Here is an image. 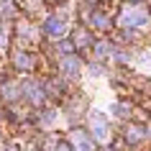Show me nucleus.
I'll use <instances>...</instances> for the list:
<instances>
[{
	"mask_svg": "<svg viewBox=\"0 0 151 151\" xmlns=\"http://www.w3.org/2000/svg\"><path fill=\"white\" fill-rule=\"evenodd\" d=\"M16 64H18V67H31V59H28L26 54H18L16 56Z\"/></svg>",
	"mask_w": 151,
	"mask_h": 151,
	"instance_id": "0eeeda50",
	"label": "nucleus"
},
{
	"mask_svg": "<svg viewBox=\"0 0 151 151\" xmlns=\"http://www.w3.org/2000/svg\"><path fill=\"white\" fill-rule=\"evenodd\" d=\"M23 90H26V95H28V100H31V103H41V100H44V92H41L33 82H26Z\"/></svg>",
	"mask_w": 151,
	"mask_h": 151,
	"instance_id": "423d86ee",
	"label": "nucleus"
},
{
	"mask_svg": "<svg viewBox=\"0 0 151 151\" xmlns=\"http://www.w3.org/2000/svg\"><path fill=\"white\" fill-rule=\"evenodd\" d=\"M120 23L123 26H146L149 23V13L143 8H126L123 16H120Z\"/></svg>",
	"mask_w": 151,
	"mask_h": 151,
	"instance_id": "f257e3e1",
	"label": "nucleus"
},
{
	"mask_svg": "<svg viewBox=\"0 0 151 151\" xmlns=\"http://www.w3.org/2000/svg\"><path fill=\"white\" fill-rule=\"evenodd\" d=\"M141 138V128H131V141H138Z\"/></svg>",
	"mask_w": 151,
	"mask_h": 151,
	"instance_id": "9d476101",
	"label": "nucleus"
},
{
	"mask_svg": "<svg viewBox=\"0 0 151 151\" xmlns=\"http://www.w3.org/2000/svg\"><path fill=\"white\" fill-rule=\"evenodd\" d=\"M3 44H5V36H0V46H3Z\"/></svg>",
	"mask_w": 151,
	"mask_h": 151,
	"instance_id": "f8f14e48",
	"label": "nucleus"
},
{
	"mask_svg": "<svg viewBox=\"0 0 151 151\" xmlns=\"http://www.w3.org/2000/svg\"><path fill=\"white\" fill-rule=\"evenodd\" d=\"M90 126H92V131H95V136L100 141H108V120H105V115L100 110L90 113Z\"/></svg>",
	"mask_w": 151,
	"mask_h": 151,
	"instance_id": "f03ea898",
	"label": "nucleus"
},
{
	"mask_svg": "<svg viewBox=\"0 0 151 151\" xmlns=\"http://www.w3.org/2000/svg\"><path fill=\"white\" fill-rule=\"evenodd\" d=\"M56 151H69V149H67V146H59V149H56Z\"/></svg>",
	"mask_w": 151,
	"mask_h": 151,
	"instance_id": "9b49d317",
	"label": "nucleus"
},
{
	"mask_svg": "<svg viewBox=\"0 0 151 151\" xmlns=\"http://www.w3.org/2000/svg\"><path fill=\"white\" fill-rule=\"evenodd\" d=\"M113 110H115V115H120V118L128 115V108H123V105H113Z\"/></svg>",
	"mask_w": 151,
	"mask_h": 151,
	"instance_id": "6e6552de",
	"label": "nucleus"
},
{
	"mask_svg": "<svg viewBox=\"0 0 151 151\" xmlns=\"http://www.w3.org/2000/svg\"><path fill=\"white\" fill-rule=\"evenodd\" d=\"M5 97H8V100L16 97V85H8V87H5Z\"/></svg>",
	"mask_w": 151,
	"mask_h": 151,
	"instance_id": "1a4fd4ad",
	"label": "nucleus"
},
{
	"mask_svg": "<svg viewBox=\"0 0 151 151\" xmlns=\"http://www.w3.org/2000/svg\"><path fill=\"white\" fill-rule=\"evenodd\" d=\"M44 31L49 36H62L67 31V23H64V18H49L46 23H44Z\"/></svg>",
	"mask_w": 151,
	"mask_h": 151,
	"instance_id": "7ed1b4c3",
	"label": "nucleus"
},
{
	"mask_svg": "<svg viewBox=\"0 0 151 151\" xmlns=\"http://www.w3.org/2000/svg\"><path fill=\"white\" fill-rule=\"evenodd\" d=\"M62 69L67 72V74H80V69H82V64H80V59H74V56H67V59H62Z\"/></svg>",
	"mask_w": 151,
	"mask_h": 151,
	"instance_id": "39448f33",
	"label": "nucleus"
},
{
	"mask_svg": "<svg viewBox=\"0 0 151 151\" xmlns=\"http://www.w3.org/2000/svg\"><path fill=\"white\" fill-rule=\"evenodd\" d=\"M72 141H74L77 151H92V149H95V146H92V138L85 136L82 131H74V133H72Z\"/></svg>",
	"mask_w": 151,
	"mask_h": 151,
	"instance_id": "20e7f679",
	"label": "nucleus"
}]
</instances>
